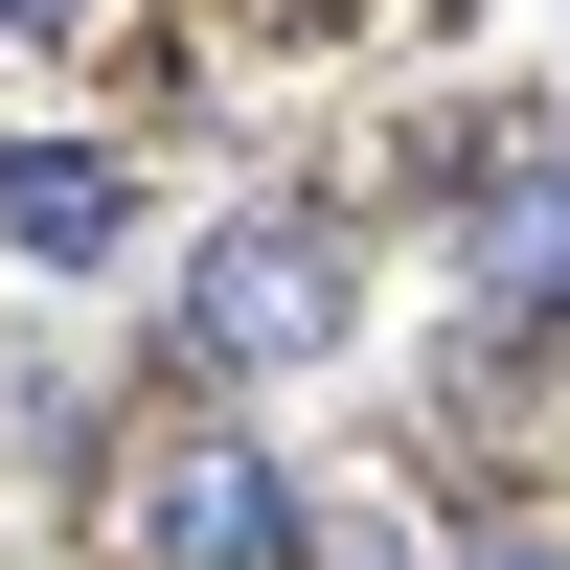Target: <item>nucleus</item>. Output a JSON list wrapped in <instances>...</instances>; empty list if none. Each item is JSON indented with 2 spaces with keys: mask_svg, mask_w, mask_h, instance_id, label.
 <instances>
[{
  "mask_svg": "<svg viewBox=\"0 0 570 570\" xmlns=\"http://www.w3.org/2000/svg\"><path fill=\"white\" fill-rule=\"evenodd\" d=\"M343 320H365V252L320 206H228L206 252H183V343L228 365V389H297V365H343Z\"/></svg>",
  "mask_w": 570,
  "mask_h": 570,
  "instance_id": "obj_1",
  "label": "nucleus"
},
{
  "mask_svg": "<svg viewBox=\"0 0 570 570\" xmlns=\"http://www.w3.org/2000/svg\"><path fill=\"white\" fill-rule=\"evenodd\" d=\"M320 548V502L274 480L252 434H183V456H137V570H297Z\"/></svg>",
  "mask_w": 570,
  "mask_h": 570,
  "instance_id": "obj_2",
  "label": "nucleus"
},
{
  "mask_svg": "<svg viewBox=\"0 0 570 570\" xmlns=\"http://www.w3.org/2000/svg\"><path fill=\"white\" fill-rule=\"evenodd\" d=\"M0 252L23 274H115L137 252V160L115 137H0Z\"/></svg>",
  "mask_w": 570,
  "mask_h": 570,
  "instance_id": "obj_3",
  "label": "nucleus"
},
{
  "mask_svg": "<svg viewBox=\"0 0 570 570\" xmlns=\"http://www.w3.org/2000/svg\"><path fill=\"white\" fill-rule=\"evenodd\" d=\"M480 320H502V343L570 320V160H502L480 183Z\"/></svg>",
  "mask_w": 570,
  "mask_h": 570,
  "instance_id": "obj_4",
  "label": "nucleus"
},
{
  "mask_svg": "<svg viewBox=\"0 0 570 570\" xmlns=\"http://www.w3.org/2000/svg\"><path fill=\"white\" fill-rule=\"evenodd\" d=\"M456 570H570L548 525H502V502H480V525H456Z\"/></svg>",
  "mask_w": 570,
  "mask_h": 570,
  "instance_id": "obj_5",
  "label": "nucleus"
},
{
  "mask_svg": "<svg viewBox=\"0 0 570 570\" xmlns=\"http://www.w3.org/2000/svg\"><path fill=\"white\" fill-rule=\"evenodd\" d=\"M69 23H91V0H0V46H69Z\"/></svg>",
  "mask_w": 570,
  "mask_h": 570,
  "instance_id": "obj_6",
  "label": "nucleus"
}]
</instances>
